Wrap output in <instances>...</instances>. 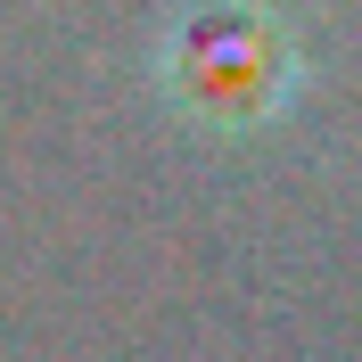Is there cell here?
I'll return each instance as SVG.
<instances>
[{
  "instance_id": "6da1fadb",
  "label": "cell",
  "mask_w": 362,
  "mask_h": 362,
  "mask_svg": "<svg viewBox=\"0 0 362 362\" xmlns=\"http://www.w3.org/2000/svg\"><path fill=\"white\" fill-rule=\"evenodd\" d=\"M288 74H296L288 42L264 17H189V25H173L157 83L206 124H255L288 99Z\"/></svg>"
}]
</instances>
